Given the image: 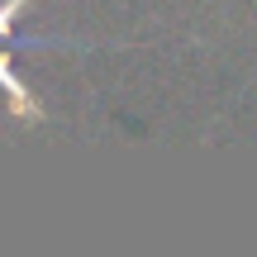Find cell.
Segmentation results:
<instances>
[{
    "label": "cell",
    "instance_id": "obj_2",
    "mask_svg": "<svg viewBox=\"0 0 257 257\" xmlns=\"http://www.w3.org/2000/svg\"><path fill=\"white\" fill-rule=\"evenodd\" d=\"M29 0H0V34H10V24L19 19V10H24Z\"/></svg>",
    "mask_w": 257,
    "mask_h": 257
},
{
    "label": "cell",
    "instance_id": "obj_1",
    "mask_svg": "<svg viewBox=\"0 0 257 257\" xmlns=\"http://www.w3.org/2000/svg\"><path fill=\"white\" fill-rule=\"evenodd\" d=\"M0 91H5L10 100H15V114H19V119H29V124H38V119H43L38 100L29 95V86H24V81L15 76V62H10L5 53H0Z\"/></svg>",
    "mask_w": 257,
    "mask_h": 257
}]
</instances>
